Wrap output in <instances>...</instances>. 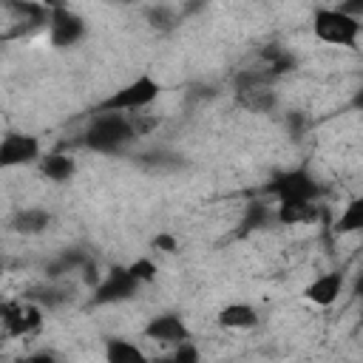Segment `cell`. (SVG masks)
Masks as SVG:
<instances>
[{
    "label": "cell",
    "mask_w": 363,
    "mask_h": 363,
    "mask_svg": "<svg viewBox=\"0 0 363 363\" xmlns=\"http://www.w3.org/2000/svg\"><path fill=\"white\" fill-rule=\"evenodd\" d=\"M136 139V125L128 119V113L119 111H94L85 133H82V145L94 153H122L130 142Z\"/></svg>",
    "instance_id": "obj_1"
},
{
    "label": "cell",
    "mask_w": 363,
    "mask_h": 363,
    "mask_svg": "<svg viewBox=\"0 0 363 363\" xmlns=\"http://www.w3.org/2000/svg\"><path fill=\"white\" fill-rule=\"evenodd\" d=\"M162 94V82L150 74H139L133 77L130 82L119 85L116 91H111L94 111H119V113H128V111H145L147 105H153Z\"/></svg>",
    "instance_id": "obj_2"
},
{
    "label": "cell",
    "mask_w": 363,
    "mask_h": 363,
    "mask_svg": "<svg viewBox=\"0 0 363 363\" xmlns=\"http://www.w3.org/2000/svg\"><path fill=\"white\" fill-rule=\"evenodd\" d=\"M360 17H352L340 9H318L312 17V31L320 43L329 45H343V48H357L360 40Z\"/></svg>",
    "instance_id": "obj_3"
},
{
    "label": "cell",
    "mask_w": 363,
    "mask_h": 363,
    "mask_svg": "<svg viewBox=\"0 0 363 363\" xmlns=\"http://www.w3.org/2000/svg\"><path fill=\"white\" fill-rule=\"evenodd\" d=\"M267 193L275 196L278 201H318L320 184L306 167H292V170L278 173L267 184Z\"/></svg>",
    "instance_id": "obj_4"
},
{
    "label": "cell",
    "mask_w": 363,
    "mask_h": 363,
    "mask_svg": "<svg viewBox=\"0 0 363 363\" xmlns=\"http://www.w3.org/2000/svg\"><path fill=\"white\" fill-rule=\"evenodd\" d=\"M139 281L136 275L122 267V264H113L105 278H99V284L94 286V303L96 306H108V303H122V301H130L136 292H139Z\"/></svg>",
    "instance_id": "obj_5"
},
{
    "label": "cell",
    "mask_w": 363,
    "mask_h": 363,
    "mask_svg": "<svg viewBox=\"0 0 363 363\" xmlns=\"http://www.w3.org/2000/svg\"><path fill=\"white\" fill-rule=\"evenodd\" d=\"M43 156L40 139L23 130H9L0 139V170H11V167H23L31 164Z\"/></svg>",
    "instance_id": "obj_6"
},
{
    "label": "cell",
    "mask_w": 363,
    "mask_h": 363,
    "mask_svg": "<svg viewBox=\"0 0 363 363\" xmlns=\"http://www.w3.org/2000/svg\"><path fill=\"white\" fill-rule=\"evenodd\" d=\"M48 40L54 48H68V45H77L82 37H85V20L71 11L65 3L60 6H51V14H48Z\"/></svg>",
    "instance_id": "obj_7"
},
{
    "label": "cell",
    "mask_w": 363,
    "mask_h": 363,
    "mask_svg": "<svg viewBox=\"0 0 363 363\" xmlns=\"http://www.w3.org/2000/svg\"><path fill=\"white\" fill-rule=\"evenodd\" d=\"M145 337L147 340H156V343H182V340H190V329L187 323L173 315V312H162V315H153L147 323H145Z\"/></svg>",
    "instance_id": "obj_8"
},
{
    "label": "cell",
    "mask_w": 363,
    "mask_h": 363,
    "mask_svg": "<svg viewBox=\"0 0 363 363\" xmlns=\"http://www.w3.org/2000/svg\"><path fill=\"white\" fill-rule=\"evenodd\" d=\"M0 320L6 326V332L11 337L28 335L34 329H40L43 323V312L40 306H23V303H0Z\"/></svg>",
    "instance_id": "obj_9"
},
{
    "label": "cell",
    "mask_w": 363,
    "mask_h": 363,
    "mask_svg": "<svg viewBox=\"0 0 363 363\" xmlns=\"http://www.w3.org/2000/svg\"><path fill=\"white\" fill-rule=\"evenodd\" d=\"M340 289H343V275L337 269L332 272H323L318 275L306 289H303V298L315 306H332L337 298H340Z\"/></svg>",
    "instance_id": "obj_10"
},
{
    "label": "cell",
    "mask_w": 363,
    "mask_h": 363,
    "mask_svg": "<svg viewBox=\"0 0 363 363\" xmlns=\"http://www.w3.org/2000/svg\"><path fill=\"white\" fill-rule=\"evenodd\" d=\"M258 320H261L258 309L252 303H244V301H235V303H227L218 309V326H224V329L244 332V329H255Z\"/></svg>",
    "instance_id": "obj_11"
},
{
    "label": "cell",
    "mask_w": 363,
    "mask_h": 363,
    "mask_svg": "<svg viewBox=\"0 0 363 363\" xmlns=\"http://www.w3.org/2000/svg\"><path fill=\"white\" fill-rule=\"evenodd\" d=\"M40 164V173L51 182H71L77 176V159L71 153H62V150H54V153H45L37 159Z\"/></svg>",
    "instance_id": "obj_12"
},
{
    "label": "cell",
    "mask_w": 363,
    "mask_h": 363,
    "mask_svg": "<svg viewBox=\"0 0 363 363\" xmlns=\"http://www.w3.org/2000/svg\"><path fill=\"white\" fill-rule=\"evenodd\" d=\"M48 224H51V213L43 210V207H26V210H17L14 218H11V230H14V233H23V235L45 233Z\"/></svg>",
    "instance_id": "obj_13"
},
{
    "label": "cell",
    "mask_w": 363,
    "mask_h": 363,
    "mask_svg": "<svg viewBox=\"0 0 363 363\" xmlns=\"http://www.w3.org/2000/svg\"><path fill=\"white\" fill-rule=\"evenodd\" d=\"M318 218V204L315 201H278L275 207V221L292 227V224H306Z\"/></svg>",
    "instance_id": "obj_14"
},
{
    "label": "cell",
    "mask_w": 363,
    "mask_h": 363,
    "mask_svg": "<svg viewBox=\"0 0 363 363\" xmlns=\"http://www.w3.org/2000/svg\"><path fill=\"white\" fill-rule=\"evenodd\" d=\"M105 357L111 363H145V352L125 337H108L105 340Z\"/></svg>",
    "instance_id": "obj_15"
},
{
    "label": "cell",
    "mask_w": 363,
    "mask_h": 363,
    "mask_svg": "<svg viewBox=\"0 0 363 363\" xmlns=\"http://www.w3.org/2000/svg\"><path fill=\"white\" fill-rule=\"evenodd\" d=\"M9 9L26 26H45L48 23V14H51V9L45 3H37V0H9Z\"/></svg>",
    "instance_id": "obj_16"
},
{
    "label": "cell",
    "mask_w": 363,
    "mask_h": 363,
    "mask_svg": "<svg viewBox=\"0 0 363 363\" xmlns=\"http://www.w3.org/2000/svg\"><path fill=\"white\" fill-rule=\"evenodd\" d=\"M275 221V213H272V207L269 204H264V201H252L247 210H244V218H241V233H255V230H264V227H269Z\"/></svg>",
    "instance_id": "obj_17"
},
{
    "label": "cell",
    "mask_w": 363,
    "mask_h": 363,
    "mask_svg": "<svg viewBox=\"0 0 363 363\" xmlns=\"http://www.w3.org/2000/svg\"><path fill=\"white\" fill-rule=\"evenodd\" d=\"M238 99H241V105L250 108V111H269V108H275V94L269 91V85L244 88V91H238Z\"/></svg>",
    "instance_id": "obj_18"
},
{
    "label": "cell",
    "mask_w": 363,
    "mask_h": 363,
    "mask_svg": "<svg viewBox=\"0 0 363 363\" xmlns=\"http://www.w3.org/2000/svg\"><path fill=\"white\" fill-rule=\"evenodd\" d=\"M335 230L337 233H357V230H363V199H352L346 207H343V213H340V218L335 221Z\"/></svg>",
    "instance_id": "obj_19"
},
{
    "label": "cell",
    "mask_w": 363,
    "mask_h": 363,
    "mask_svg": "<svg viewBox=\"0 0 363 363\" xmlns=\"http://www.w3.org/2000/svg\"><path fill=\"white\" fill-rule=\"evenodd\" d=\"M147 23H150V28H156V31H173L176 28V23H179V14L173 11V9H167V6H150L147 9Z\"/></svg>",
    "instance_id": "obj_20"
},
{
    "label": "cell",
    "mask_w": 363,
    "mask_h": 363,
    "mask_svg": "<svg viewBox=\"0 0 363 363\" xmlns=\"http://www.w3.org/2000/svg\"><path fill=\"white\" fill-rule=\"evenodd\" d=\"M85 261H88V255H85V252H65V255H60V258L51 264V275L74 272V269H79Z\"/></svg>",
    "instance_id": "obj_21"
},
{
    "label": "cell",
    "mask_w": 363,
    "mask_h": 363,
    "mask_svg": "<svg viewBox=\"0 0 363 363\" xmlns=\"http://www.w3.org/2000/svg\"><path fill=\"white\" fill-rule=\"evenodd\" d=\"M128 269L136 275L139 284H150L156 278V261L153 258H136L133 264H128Z\"/></svg>",
    "instance_id": "obj_22"
},
{
    "label": "cell",
    "mask_w": 363,
    "mask_h": 363,
    "mask_svg": "<svg viewBox=\"0 0 363 363\" xmlns=\"http://www.w3.org/2000/svg\"><path fill=\"white\" fill-rule=\"evenodd\" d=\"M68 298H71V295H68L65 289H54V286H51V289H40V292L34 295V301H37L40 306H48V309H51V306L65 303Z\"/></svg>",
    "instance_id": "obj_23"
},
{
    "label": "cell",
    "mask_w": 363,
    "mask_h": 363,
    "mask_svg": "<svg viewBox=\"0 0 363 363\" xmlns=\"http://www.w3.org/2000/svg\"><path fill=\"white\" fill-rule=\"evenodd\" d=\"M173 360H176V363H196V360H199V352L193 349V343H190V340H182V343H176Z\"/></svg>",
    "instance_id": "obj_24"
},
{
    "label": "cell",
    "mask_w": 363,
    "mask_h": 363,
    "mask_svg": "<svg viewBox=\"0 0 363 363\" xmlns=\"http://www.w3.org/2000/svg\"><path fill=\"white\" fill-rule=\"evenodd\" d=\"M145 162L153 164V167H179L182 164V159L170 156V153H150V156H145Z\"/></svg>",
    "instance_id": "obj_25"
},
{
    "label": "cell",
    "mask_w": 363,
    "mask_h": 363,
    "mask_svg": "<svg viewBox=\"0 0 363 363\" xmlns=\"http://www.w3.org/2000/svg\"><path fill=\"white\" fill-rule=\"evenodd\" d=\"M153 247H156V250H162V252H176V250H179L176 238H173V235H164V233L153 238Z\"/></svg>",
    "instance_id": "obj_26"
},
{
    "label": "cell",
    "mask_w": 363,
    "mask_h": 363,
    "mask_svg": "<svg viewBox=\"0 0 363 363\" xmlns=\"http://www.w3.org/2000/svg\"><path fill=\"white\" fill-rule=\"evenodd\" d=\"M79 272H82V281H85V284H91V286L99 284V275H96V264H94V261H85V264L79 267Z\"/></svg>",
    "instance_id": "obj_27"
},
{
    "label": "cell",
    "mask_w": 363,
    "mask_h": 363,
    "mask_svg": "<svg viewBox=\"0 0 363 363\" xmlns=\"http://www.w3.org/2000/svg\"><path fill=\"white\" fill-rule=\"evenodd\" d=\"M340 11H346L352 17H363V0H346V3H340Z\"/></svg>",
    "instance_id": "obj_28"
},
{
    "label": "cell",
    "mask_w": 363,
    "mask_h": 363,
    "mask_svg": "<svg viewBox=\"0 0 363 363\" xmlns=\"http://www.w3.org/2000/svg\"><path fill=\"white\" fill-rule=\"evenodd\" d=\"M204 6H207V0H187V3H184V9H182V14H193V11L204 9Z\"/></svg>",
    "instance_id": "obj_29"
},
{
    "label": "cell",
    "mask_w": 363,
    "mask_h": 363,
    "mask_svg": "<svg viewBox=\"0 0 363 363\" xmlns=\"http://www.w3.org/2000/svg\"><path fill=\"white\" fill-rule=\"evenodd\" d=\"M111 3H119V6H125V3H133V0H111Z\"/></svg>",
    "instance_id": "obj_30"
}]
</instances>
